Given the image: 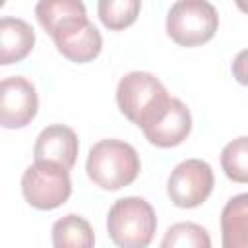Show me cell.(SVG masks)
<instances>
[{
	"label": "cell",
	"mask_w": 248,
	"mask_h": 248,
	"mask_svg": "<svg viewBox=\"0 0 248 248\" xmlns=\"http://www.w3.org/2000/svg\"><path fill=\"white\" fill-rule=\"evenodd\" d=\"M234 4L238 6L240 12H244V14L248 16V0H234Z\"/></svg>",
	"instance_id": "19"
},
{
	"label": "cell",
	"mask_w": 248,
	"mask_h": 248,
	"mask_svg": "<svg viewBox=\"0 0 248 248\" xmlns=\"http://www.w3.org/2000/svg\"><path fill=\"white\" fill-rule=\"evenodd\" d=\"M78 151H79V143H78L76 132L70 126L52 124V126H46L37 136L33 157L35 161L56 163L70 170L76 165Z\"/></svg>",
	"instance_id": "9"
},
{
	"label": "cell",
	"mask_w": 248,
	"mask_h": 248,
	"mask_svg": "<svg viewBox=\"0 0 248 248\" xmlns=\"http://www.w3.org/2000/svg\"><path fill=\"white\" fill-rule=\"evenodd\" d=\"M190 130H192V114L188 107L180 99L172 97L165 116L151 128L143 130V136L147 138L149 143L157 147H174L188 138Z\"/></svg>",
	"instance_id": "10"
},
{
	"label": "cell",
	"mask_w": 248,
	"mask_h": 248,
	"mask_svg": "<svg viewBox=\"0 0 248 248\" xmlns=\"http://www.w3.org/2000/svg\"><path fill=\"white\" fill-rule=\"evenodd\" d=\"M167 33L180 46H200L213 39L219 16L207 0H176L167 14Z\"/></svg>",
	"instance_id": "4"
},
{
	"label": "cell",
	"mask_w": 248,
	"mask_h": 248,
	"mask_svg": "<svg viewBox=\"0 0 248 248\" xmlns=\"http://www.w3.org/2000/svg\"><path fill=\"white\" fill-rule=\"evenodd\" d=\"M35 45L33 27L19 17H2L0 19V64L8 66L21 62Z\"/></svg>",
	"instance_id": "11"
},
{
	"label": "cell",
	"mask_w": 248,
	"mask_h": 248,
	"mask_svg": "<svg viewBox=\"0 0 248 248\" xmlns=\"http://www.w3.org/2000/svg\"><path fill=\"white\" fill-rule=\"evenodd\" d=\"M56 48L70 62L85 64V62H91L93 58L99 56V52L103 48V37H101L99 29L89 21L79 31H76V33L64 37L62 41H58Z\"/></svg>",
	"instance_id": "13"
},
{
	"label": "cell",
	"mask_w": 248,
	"mask_h": 248,
	"mask_svg": "<svg viewBox=\"0 0 248 248\" xmlns=\"http://www.w3.org/2000/svg\"><path fill=\"white\" fill-rule=\"evenodd\" d=\"M163 248H209L211 238L202 225L196 223H174L169 227L161 240Z\"/></svg>",
	"instance_id": "17"
},
{
	"label": "cell",
	"mask_w": 248,
	"mask_h": 248,
	"mask_svg": "<svg viewBox=\"0 0 248 248\" xmlns=\"http://www.w3.org/2000/svg\"><path fill=\"white\" fill-rule=\"evenodd\" d=\"M39 108L35 85L23 76L4 78L0 83V124L8 130L27 126Z\"/></svg>",
	"instance_id": "7"
},
{
	"label": "cell",
	"mask_w": 248,
	"mask_h": 248,
	"mask_svg": "<svg viewBox=\"0 0 248 248\" xmlns=\"http://www.w3.org/2000/svg\"><path fill=\"white\" fill-rule=\"evenodd\" d=\"M35 16L54 43L89 23L87 10L81 0H39L35 6Z\"/></svg>",
	"instance_id": "8"
},
{
	"label": "cell",
	"mask_w": 248,
	"mask_h": 248,
	"mask_svg": "<svg viewBox=\"0 0 248 248\" xmlns=\"http://www.w3.org/2000/svg\"><path fill=\"white\" fill-rule=\"evenodd\" d=\"M221 167L232 182L248 184V136H240L223 147Z\"/></svg>",
	"instance_id": "16"
},
{
	"label": "cell",
	"mask_w": 248,
	"mask_h": 248,
	"mask_svg": "<svg viewBox=\"0 0 248 248\" xmlns=\"http://www.w3.org/2000/svg\"><path fill=\"white\" fill-rule=\"evenodd\" d=\"M225 248H248V192L231 198L221 211Z\"/></svg>",
	"instance_id": "12"
},
{
	"label": "cell",
	"mask_w": 248,
	"mask_h": 248,
	"mask_svg": "<svg viewBox=\"0 0 248 248\" xmlns=\"http://www.w3.org/2000/svg\"><path fill=\"white\" fill-rule=\"evenodd\" d=\"M141 163L138 151L122 140H101L87 155V176L103 190L114 192L132 184L140 174Z\"/></svg>",
	"instance_id": "2"
},
{
	"label": "cell",
	"mask_w": 248,
	"mask_h": 248,
	"mask_svg": "<svg viewBox=\"0 0 248 248\" xmlns=\"http://www.w3.org/2000/svg\"><path fill=\"white\" fill-rule=\"evenodd\" d=\"M141 10V0H99L97 14L101 23L110 31H122L130 27Z\"/></svg>",
	"instance_id": "15"
},
{
	"label": "cell",
	"mask_w": 248,
	"mask_h": 248,
	"mask_svg": "<svg viewBox=\"0 0 248 248\" xmlns=\"http://www.w3.org/2000/svg\"><path fill=\"white\" fill-rule=\"evenodd\" d=\"M21 192L25 202L41 211L56 209L72 194L70 170L48 161H35L23 170Z\"/></svg>",
	"instance_id": "5"
},
{
	"label": "cell",
	"mask_w": 248,
	"mask_h": 248,
	"mask_svg": "<svg viewBox=\"0 0 248 248\" xmlns=\"http://www.w3.org/2000/svg\"><path fill=\"white\" fill-rule=\"evenodd\" d=\"M213 184V170L205 161L186 159L172 169L167 182V194L176 207L192 209L209 198Z\"/></svg>",
	"instance_id": "6"
},
{
	"label": "cell",
	"mask_w": 248,
	"mask_h": 248,
	"mask_svg": "<svg viewBox=\"0 0 248 248\" xmlns=\"http://www.w3.org/2000/svg\"><path fill=\"white\" fill-rule=\"evenodd\" d=\"M107 231L116 246L145 248L151 244L157 231V217L151 203L143 198H120L108 209Z\"/></svg>",
	"instance_id": "3"
},
{
	"label": "cell",
	"mask_w": 248,
	"mask_h": 248,
	"mask_svg": "<svg viewBox=\"0 0 248 248\" xmlns=\"http://www.w3.org/2000/svg\"><path fill=\"white\" fill-rule=\"evenodd\" d=\"M52 244L56 248H91L95 234L83 217L70 213L52 225Z\"/></svg>",
	"instance_id": "14"
},
{
	"label": "cell",
	"mask_w": 248,
	"mask_h": 248,
	"mask_svg": "<svg viewBox=\"0 0 248 248\" xmlns=\"http://www.w3.org/2000/svg\"><path fill=\"white\" fill-rule=\"evenodd\" d=\"M172 97L165 85L149 72H130L120 78L116 103L120 112L141 130L157 124L170 107Z\"/></svg>",
	"instance_id": "1"
},
{
	"label": "cell",
	"mask_w": 248,
	"mask_h": 248,
	"mask_svg": "<svg viewBox=\"0 0 248 248\" xmlns=\"http://www.w3.org/2000/svg\"><path fill=\"white\" fill-rule=\"evenodd\" d=\"M232 76L240 85H248V48L236 54L232 62Z\"/></svg>",
	"instance_id": "18"
}]
</instances>
